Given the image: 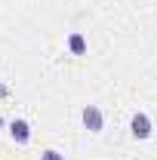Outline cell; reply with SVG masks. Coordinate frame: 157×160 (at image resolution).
Masks as SVG:
<instances>
[{"label": "cell", "instance_id": "cell-6", "mask_svg": "<svg viewBox=\"0 0 157 160\" xmlns=\"http://www.w3.org/2000/svg\"><path fill=\"white\" fill-rule=\"evenodd\" d=\"M3 92H6V89H3V86H0V96H3Z\"/></svg>", "mask_w": 157, "mask_h": 160}, {"label": "cell", "instance_id": "cell-2", "mask_svg": "<svg viewBox=\"0 0 157 160\" xmlns=\"http://www.w3.org/2000/svg\"><path fill=\"white\" fill-rule=\"evenodd\" d=\"M129 129H133L136 139H148L151 136V117L148 114H136V117L129 120Z\"/></svg>", "mask_w": 157, "mask_h": 160}, {"label": "cell", "instance_id": "cell-4", "mask_svg": "<svg viewBox=\"0 0 157 160\" xmlns=\"http://www.w3.org/2000/svg\"><path fill=\"white\" fill-rule=\"evenodd\" d=\"M68 49H71L74 56H83V52H86V40H83V34H71V37H68Z\"/></svg>", "mask_w": 157, "mask_h": 160}, {"label": "cell", "instance_id": "cell-5", "mask_svg": "<svg viewBox=\"0 0 157 160\" xmlns=\"http://www.w3.org/2000/svg\"><path fill=\"white\" fill-rule=\"evenodd\" d=\"M40 160H65V154H59V151H53V148H49V151H43V154H40Z\"/></svg>", "mask_w": 157, "mask_h": 160}, {"label": "cell", "instance_id": "cell-3", "mask_svg": "<svg viewBox=\"0 0 157 160\" xmlns=\"http://www.w3.org/2000/svg\"><path fill=\"white\" fill-rule=\"evenodd\" d=\"M9 136L19 142V145H28V142H31V126H28L25 120H13V123H9Z\"/></svg>", "mask_w": 157, "mask_h": 160}, {"label": "cell", "instance_id": "cell-1", "mask_svg": "<svg viewBox=\"0 0 157 160\" xmlns=\"http://www.w3.org/2000/svg\"><path fill=\"white\" fill-rule=\"evenodd\" d=\"M83 126H86L89 132H102L105 117H102V111H99L96 105H86V108H83Z\"/></svg>", "mask_w": 157, "mask_h": 160}]
</instances>
